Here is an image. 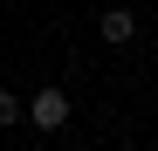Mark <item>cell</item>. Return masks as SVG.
Segmentation results:
<instances>
[{
    "mask_svg": "<svg viewBox=\"0 0 158 151\" xmlns=\"http://www.w3.org/2000/svg\"><path fill=\"white\" fill-rule=\"evenodd\" d=\"M131 28H138V21H131L124 7H110V14H103V41H131Z\"/></svg>",
    "mask_w": 158,
    "mask_h": 151,
    "instance_id": "2",
    "label": "cell"
},
{
    "mask_svg": "<svg viewBox=\"0 0 158 151\" xmlns=\"http://www.w3.org/2000/svg\"><path fill=\"white\" fill-rule=\"evenodd\" d=\"M151 151H158V144H151Z\"/></svg>",
    "mask_w": 158,
    "mask_h": 151,
    "instance_id": "4",
    "label": "cell"
},
{
    "mask_svg": "<svg viewBox=\"0 0 158 151\" xmlns=\"http://www.w3.org/2000/svg\"><path fill=\"white\" fill-rule=\"evenodd\" d=\"M21 110H28V124H41V131H62L69 124V96L62 89H41L35 103H21Z\"/></svg>",
    "mask_w": 158,
    "mask_h": 151,
    "instance_id": "1",
    "label": "cell"
},
{
    "mask_svg": "<svg viewBox=\"0 0 158 151\" xmlns=\"http://www.w3.org/2000/svg\"><path fill=\"white\" fill-rule=\"evenodd\" d=\"M21 117H28V110H21V96H14V89H0V124H21Z\"/></svg>",
    "mask_w": 158,
    "mask_h": 151,
    "instance_id": "3",
    "label": "cell"
}]
</instances>
